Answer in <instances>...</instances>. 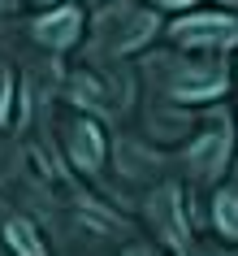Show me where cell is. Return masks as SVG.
I'll list each match as a JSON object with an SVG mask.
<instances>
[{
    "mask_svg": "<svg viewBox=\"0 0 238 256\" xmlns=\"http://www.w3.org/2000/svg\"><path fill=\"white\" fill-rule=\"evenodd\" d=\"M173 40L186 44V48H230L238 40V22L221 14L182 18V22H173Z\"/></svg>",
    "mask_w": 238,
    "mask_h": 256,
    "instance_id": "1",
    "label": "cell"
},
{
    "mask_svg": "<svg viewBox=\"0 0 238 256\" xmlns=\"http://www.w3.org/2000/svg\"><path fill=\"white\" fill-rule=\"evenodd\" d=\"M78 9H56V14H43L35 22V40L48 44V48H65V44L78 40Z\"/></svg>",
    "mask_w": 238,
    "mask_h": 256,
    "instance_id": "2",
    "label": "cell"
},
{
    "mask_svg": "<svg viewBox=\"0 0 238 256\" xmlns=\"http://www.w3.org/2000/svg\"><path fill=\"white\" fill-rule=\"evenodd\" d=\"M69 152H74V165L95 170V165L104 161V139H100V126H95V122H74V126H69Z\"/></svg>",
    "mask_w": 238,
    "mask_h": 256,
    "instance_id": "3",
    "label": "cell"
},
{
    "mask_svg": "<svg viewBox=\"0 0 238 256\" xmlns=\"http://www.w3.org/2000/svg\"><path fill=\"white\" fill-rule=\"evenodd\" d=\"M156 222H160V230H165V239L173 243V248H182L186 243V222H182V200H178V187H165L156 196Z\"/></svg>",
    "mask_w": 238,
    "mask_h": 256,
    "instance_id": "4",
    "label": "cell"
},
{
    "mask_svg": "<svg viewBox=\"0 0 238 256\" xmlns=\"http://www.w3.org/2000/svg\"><path fill=\"white\" fill-rule=\"evenodd\" d=\"M225 156H230V130H212L199 144H191V165L199 174H217L225 165Z\"/></svg>",
    "mask_w": 238,
    "mask_h": 256,
    "instance_id": "5",
    "label": "cell"
},
{
    "mask_svg": "<svg viewBox=\"0 0 238 256\" xmlns=\"http://www.w3.org/2000/svg\"><path fill=\"white\" fill-rule=\"evenodd\" d=\"M4 239H9V248H13L17 256H48L43 243H39V234H35V226H30L26 217H13V222L4 226Z\"/></svg>",
    "mask_w": 238,
    "mask_h": 256,
    "instance_id": "6",
    "label": "cell"
},
{
    "mask_svg": "<svg viewBox=\"0 0 238 256\" xmlns=\"http://www.w3.org/2000/svg\"><path fill=\"white\" fill-rule=\"evenodd\" d=\"M225 92V74H208V78H186L173 87L178 100H208V96H221Z\"/></svg>",
    "mask_w": 238,
    "mask_h": 256,
    "instance_id": "7",
    "label": "cell"
},
{
    "mask_svg": "<svg viewBox=\"0 0 238 256\" xmlns=\"http://www.w3.org/2000/svg\"><path fill=\"white\" fill-rule=\"evenodd\" d=\"M217 226L230 239H238V191H221L217 196Z\"/></svg>",
    "mask_w": 238,
    "mask_h": 256,
    "instance_id": "8",
    "label": "cell"
},
{
    "mask_svg": "<svg viewBox=\"0 0 238 256\" xmlns=\"http://www.w3.org/2000/svg\"><path fill=\"white\" fill-rule=\"evenodd\" d=\"M9 96H13V78L0 74V126H4V118H9Z\"/></svg>",
    "mask_w": 238,
    "mask_h": 256,
    "instance_id": "9",
    "label": "cell"
},
{
    "mask_svg": "<svg viewBox=\"0 0 238 256\" xmlns=\"http://www.w3.org/2000/svg\"><path fill=\"white\" fill-rule=\"evenodd\" d=\"M13 4H17V0H0V9H13Z\"/></svg>",
    "mask_w": 238,
    "mask_h": 256,
    "instance_id": "10",
    "label": "cell"
},
{
    "mask_svg": "<svg viewBox=\"0 0 238 256\" xmlns=\"http://www.w3.org/2000/svg\"><path fill=\"white\" fill-rule=\"evenodd\" d=\"M134 256H143V252H134Z\"/></svg>",
    "mask_w": 238,
    "mask_h": 256,
    "instance_id": "11",
    "label": "cell"
}]
</instances>
